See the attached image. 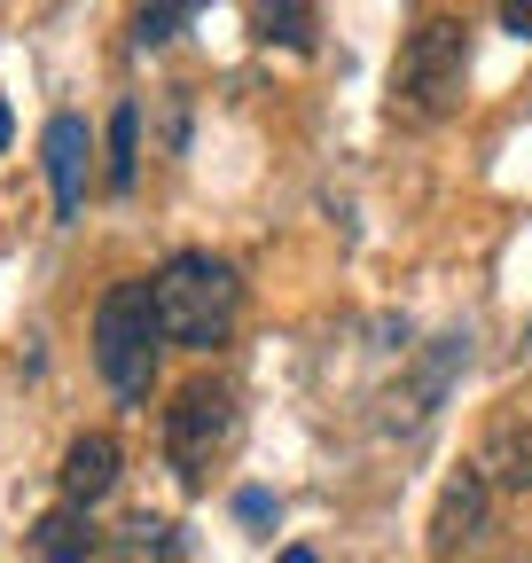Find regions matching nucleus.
I'll return each instance as SVG.
<instances>
[{"label":"nucleus","instance_id":"1","mask_svg":"<svg viewBox=\"0 0 532 563\" xmlns=\"http://www.w3.org/2000/svg\"><path fill=\"white\" fill-rule=\"evenodd\" d=\"M235 313H243V282H235L228 258H212V251H180V258H165V274H157V321H165V344L212 352V344H228Z\"/></svg>","mask_w":532,"mask_h":563},{"label":"nucleus","instance_id":"2","mask_svg":"<svg viewBox=\"0 0 532 563\" xmlns=\"http://www.w3.org/2000/svg\"><path fill=\"white\" fill-rule=\"evenodd\" d=\"M157 352H165L157 282H118V290L95 306V368L110 376L118 399H149V384H157Z\"/></svg>","mask_w":532,"mask_h":563},{"label":"nucleus","instance_id":"3","mask_svg":"<svg viewBox=\"0 0 532 563\" xmlns=\"http://www.w3.org/2000/svg\"><path fill=\"white\" fill-rule=\"evenodd\" d=\"M462 87H470V32H462L454 16H431L408 55H399V110L408 118H454L462 110Z\"/></svg>","mask_w":532,"mask_h":563},{"label":"nucleus","instance_id":"4","mask_svg":"<svg viewBox=\"0 0 532 563\" xmlns=\"http://www.w3.org/2000/svg\"><path fill=\"white\" fill-rule=\"evenodd\" d=\"M228 446H235V391L212 384V376H196V384L165 407V454H173L180 485H204Z\"/></svg>","mask_w":532,"mask_h":563},{"label":"nucleus","instance_id":"5","mask_svg":"<svg viewBox=\"0 0 532 563\" xmlns=\"http://www.w3.org/2000/svg\"><path fill=\"white\" fill-rule=\"evenodd\" d=\"M486 509H494V485H486V470L470 462V470H462V477L439 493V517H431V555H439V563H454L462 548H478Z\"/></svg>","mask_w":532,"mask_h":563},{"label":"nucleus","instance_id":"6","mask_svg":"<svg viewBox=\"0 0 532 563\" xmlns=\"http://www.w3.org/2000/svg\"><path fill=\"white\" fill-rule=\"evenodd\" d=\"M47 180H55V211L79 220V211H87V180H95V133L71 110L47 118Z\"/></svg>","mask_w":532,"mask_h":563},{"label":"nucleus","instance_id":"7","mask_svg":"<svg viewBox=\"0 0 532 563\" xmlns=\"http://www.w3.org/2000/svg\"><path fill=\"white\" fill-rule=\"evenodd\" d=\"M110 485H118V439H102V431L71 439V454H63V501H71V509H95Z\"/></svg>","mask_w":532,"mask_h":563},{"label":"nucleus","instance_id":"8","mask_svg":"<svg viewBox=\"0 0 532 563\" xmlns=\"http://www.w3.org/2000/svg\"><path fill=\"white\" fill-rule=\"evenodd\" d=\"M95 548H102V532H95V517L71 509V501L47 509V517L32 525V555H40V563H87Z\"/></svg>","mask_w":532,"mask_h":563},{"label":"nucleus","instance_id":"9","mask_svg":"<svg viewBox=\"0 0 532 563\" xmlns=\"http://www.w3.org/2000/svg\"><path fill=\"white\" fill-rule=\"evenodd\" d=\"M478 470H486V485H509V493H532V422H494V439H486V454H478Z\"/></svg>","mask_w":532,"mask_h":563},{"label":"nucleus","instance_id":"10","mask_svg":"<svg viewBox=\"0 0 532 563\" xmlns=\"http://www.w3.org/2000/svg\"><path fill=\"white\" fill-rule=\"evenodd\" d=\"M133 173H142V110L118 102V118H110V188L125 196V188H133Z\"/></svg>","mask_w":532,"mask_h":563},{"label":"nucleus","instance_id":"11","mask_svg":"<svg viewBox=\"0 0 532 563\" xmlns=\"http://www.w3.org/2000/svg\"><path fill=\"white\" fill-rule=\"evenodd\" d=\"M251 24H258V40L266 47H313V9H290V0H282V9H251Z\"/></svg>","mask_w":532,"mask_h":563},{"label":"nucleus","instance_id":"12","mask_svg":"<svg viewBox=\"0 0 532 563\" xmlns=\"http://www.w3.org/2000/svg\"><path fill=\"white\" fill-rule=\"evenodd\" d=\"M188 16H196V9H142V16H133V40H142V47H165Z\"/></svg>","mask_w":532,"mask_h":563},{"label":"nucleus","instance_id":"13","mask_svg":"<svg viewBox=\"0 0 532 563\" xmlns=\"http://www.w3.org/2000/svg\"><path fill=\"white\" fill-rule=\"evenodd\" d=\"M125 548H133V555H173V525L133 517V525H125Z\"/></svg>","mask_w":532,"mask_h":563},{"label":"nucleus","instance_id":"14","mask_svg":"<svg viewBox=\"0 0 532 563\" xmlns=\"http://www.w3.org/2000/svg\"><path fill=\"white\" fill-rule=\"evenodd\" d=\"M235 517H243V525H266V517H275V493H258V485L235 493Z\"/></svg>","mask_w":532,"mask_h":563},{"label":"nucleus","instance_id":"15","mask_svg":"<svg viewBox=\"0 0 532 563\" xmlns=\"http://www.w3.org/2000/svg\"><path fill=\"white\" fill-rule=\"evenodd\" d=\"M501 32L509 40H532V0H501Z\"/></svg>","mask_w":532,"mask_h":563},{"label":"nucleus","instance_id":"16","mask_svg":"<svg viewBox=\"0 0 532 563\" xmlns=\"http://www.w3.org/2000/svg\"><path fill=\"white\" fill-rule=\"evenodd\" d=\"M9 133H16V118H9V102H0V150H9Z\"/></svg>","mask_w":532,"mask_h":563},{"label":"nucleus","instance_id":"17","mask_svg":"<svg viewBox=\"0 0 532 563\" xmlns=\"http://www.w3.org/2000/svg\"><path fill=\"white\" fill-rule=\"evenodd\" d=\"M282 563H313V548H290V555H282Z\"/></svg>","mask_w":532,"mask_h":563}]
</instances>
